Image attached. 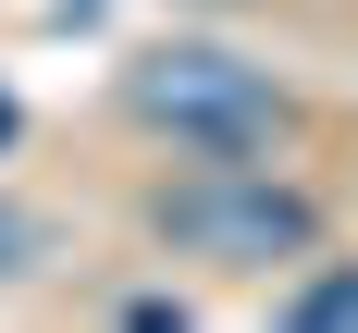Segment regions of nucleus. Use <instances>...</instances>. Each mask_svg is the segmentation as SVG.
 Instances as JSON below:
<instances>
[{
  "instance_id": "obj_2",
  "label": "nucleus",
  "mask_w": 358,
  "mask_h": 333,
  "mask_svg": "<svg viewBox=\"0 0 358 333\" xmlns=\"http://www.w3.org/2000/svg\"><path fill=\"white\" fill-rule=\"evenodd\" d=\"M148 222H161L185 259H235V272H285V259L322 247V210H309L296 185H272L259 161H198L185 185H161Z\"/></svg>"
},
{
  "instance_id": "obj_3",
  "label": "nucleus",
  "mask_w": 358,
  "mask_h": 333,
  "mask_svg": "<svg viewBox=\"0 0 358 333\" xmlns=\"http://www.w3.org/2000/svg\"><path fill=\"white\" fill-rule=\"evenodd\" d=\"M296 321L309 333H358V272H309L296 284Z\"/></svg>"
},
{
  "instance_id": "obj_5",
  "label": "nucleus",
  "mask_w": 358,
  "mask_h": 333,
  "mask_svg": "<svg viewBox=\"0 0 358 333\" xmlns=\"http://www.w3.org/2000/svg\"><path fill=\"white\" fill-rule=\"evenodd\" d=\"M0 136H13V99H0Z\"/></svg>"
},
{
  "instance_id": "obj_1",
  "label": "nucleus",
  "mask_w": 358,
  "mask_h": 333,
  "mask_svg": "<svg viewBox=\"0 0 358 333\" xmlns=\"http://www.w3.org/2000/svg\"><path fill=\"white\" fill-rule=\"evenodd\" d=\"M124 111H136L148 136L198 148V161H259V148L296 124V111H285V87H272L259 62H235V50H210V37L148 50V62L124 74Z\"/></svg>"
},
{
  "instance_id": "obj_4",
  "label": "nucleus",
  "mask_w": 358,
  "mask_h": 333,
  "mask_svg": "<svg viewBox=\"0 0 358 333\" xmlns=\"http://www.w3.org/2000/svg\"><path fill=\"white\" fill-rule=\"evenodd\" d=\"M25 259H37V222L13 210V198H0V284H13V272H25Z\"/></svg>"
}]
</instances>
